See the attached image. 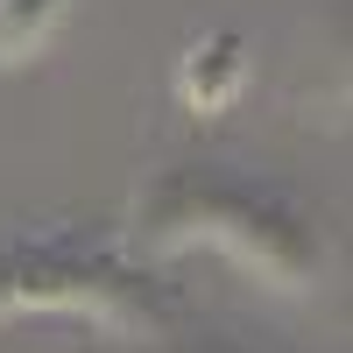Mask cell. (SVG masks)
<instances>
[{
    "label": "cell",
    "instance_id": "obj_1",
    "mask_svg": "<svg viewBox=\"0 0 353 353\" xmlns=\"http://www.w3.org/2000/svg\"><path fill=\"white\" fill-rule=\"evenodd\" d=\"M191 241H219L248 269H261V283H290V290L311 283L318 254H325L318 226L283 191L254 184L226 163H176L134 198V248L170 254Z\"/></svg>",
    "mask_w": 353,
    "mask_h": 353
},
{
    "label": "cell",
    "instance_id": "obj_3",
    "mask_svg": "<svg viewBox=\"0 0 353 353\" xmlns=\"http://www.w3.org/2000/svg\"><path fill=\"white\" fill-rule=\"evenodd\" d=\"M241 92H248V43L233 36V28L191 36L184 57H176V99L191 113H226Z\"/></svg>",
    "mask_w": 353,
    "mask_h": 353
},
{
    "label": "cell",
    "instance_id": "obj_2",
    "mask_svg": "<svg viewBox=\"0 0 353 353\" xmlns=\"http://www.w3.org/2000/svg\"><path fill=\"white\" fill-rule=\"evenodd\" d=\"M8 311H85L113 332H149L170 297L85 241H28L0 254V318Z\"/></svg>",
    "mask_w": 353,
    "mask_h": 353
},
{
    "label": "cell",
    "instance_id": "obj_4",
    "mask_svg": "<svg viewBox=\"0 0 353 353\" xmlns=\"http://www.w3.org/2000/svg\"><path fill=\"white\" fill-rule=\"evenodd\" d=\"M64 14H71V0H0V64L36 57L64 28Z\"/></svg>",
    "mask_w": 353,
    "mask_h": 353
}]
</instances>
